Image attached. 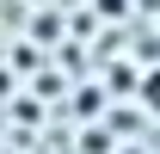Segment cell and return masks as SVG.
I'll use <instances>...</instances> for the list:
<instances>
[{
    "instance_id": "7a4b0ae2",
    "label": "cell",
    "mask_w": 160,
    "mask_h": 154,
    "mask_svg": "<svg viewBox=\"0 0 160 154\" xmlns=\"http://www.w3.org/2000/svg\"><path fill=\"white\" fill-rule=\"evenodd\" d=\"M111 154H148V142H123V148H111Z\"/></svg>"
},
{
    "instance_id": "6da1fadb",
    "label": "cell",
    "mask_w": 160,
    "mask_h": 154,
    "mask_svg": "<svg viewBox=\"0 0 160 154\" xmlns=\"http://www.w3.org/2000/svg\"><path fill=\"white\" fill-rule=\"evenodd\" d=\"M92 6H99V19H123V6H129V0H92Z\"/></svg>"
}]
</instances>
